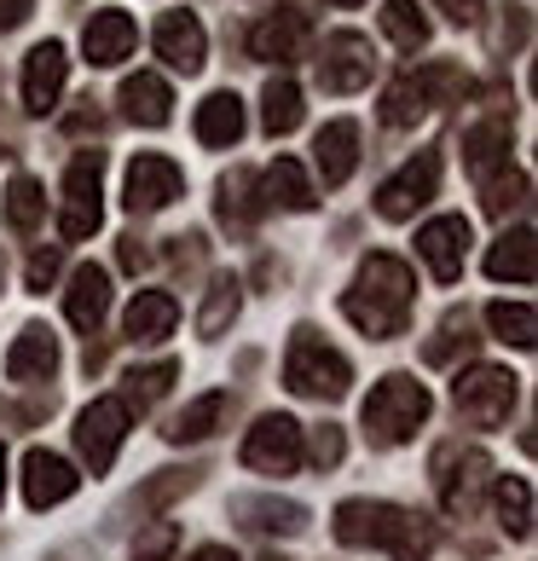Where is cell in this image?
<instances>
[{
    "instance_id": "28",
    "label": "cell",
    "mask_w": 538,
    "mask_h": 561,
    "mask_svg": "<svg viewBox=\"0 0 538 561\" xmlns=\"http://www.w3.org/2000/svg\"><path fill=\"white\" fill-rule=\"evenodd\" d=\"M261 192H266V203H278V209H296V215L313 209V185H307V174H301L296 157H278L273 169H266Z\"/></svg>"
},
{
    "instance_id": "49",
    "label": "cell",
    "mask_w": 538,
    "mask_h": 561,
    "mask_svg": "<svg viewBox=\"0 0 538 561\" xmlns=\"http://www.w3.org/2000/svg\"><path fill=\"white\" fill-rule=\"evenodd\" d=\"M0 284H7V261H0Z\"/></svg>"
},
{
    "instance_id": "33",
    "label": "cell",
    "mask_w": 538,
    "mask_h": 561,
    "mask_svg": "<svg viewBox=\"0 0 538 561\" xmlns=\"http://www.w3.org/2000/svg\"><path fill=\"white\" fill-rule=\"evenodd\" d=\"M382 30L394 35L405 53L428 47V18L417 12V0H388V7H382Z\"/></svg>"
},
{
    "instance_id": "8",
    "label": "cell",
    "mask_w": 538,
    "mask_h": 561,
    "mask_svg": "<svg viewBox=\"0 0 538 561\" xmlns=\"http://www.w3.org/2000/svg\"><path fill=\"white\" fill-rule=\"evenodd\" d=\"M487 474H492V457L481 446H440L434 451V492H440L446 515H474Z\"/></svg>"
},
{
    "instance_id": "32",
    "label": "cell",
    "mask_w": 538,
    "mask_h": 561,
    "mask_svg": "<svg viewBox=\"0 0 538 561\" xmlns=\"http://www.w3.org/2000/svg\"><path fill=\"white\" fill-rule=\"evenodd\" d=\"M226 417V393H203L197 405H185L180 417H174V428H169V440H209L215 434V423Z\"/></svg>"
},
{
    "instance_id": "10",
    "label": "cell",
    "mask_w": 538,
    "mask_h": 561,
    "mask_svg": "<svg viewBox=\"0 0 538 561\" xmlns=\"http://www.w3.org/2000/svg\"><path fill=\"white\" fill-rule=\"evenodd\" d=\"M122 434H128V405H122V400H93L76 417V446H81V457H88L93 474H105L116 463Z\"/></svg>"
},
{
    "instance_id": "44",
    "label": "cell",
    "mask_w": 538,
    "mask_h": 561,
    "mask_svg": "<svg viewBox=\"0 0 538 561\" xmlns=\"http://www.w3.org/2000/svg\"><path fill=\"white\" fill-rule=\"evenodd\" d=\"M313 457H319V463H342V434H336V428H319Z\"/></svg>"
},
{
    "instance_id": "9",
    "label": "cell",
    "mask_w": 538,
    "mask_h": 561,
    "mask_svg": "<svg viewBox=\"0 0 538 561\" xmlns=\"http://www.w3.org/2000/svg\"><path fill=\"white\" fill-rule=\"evenodd\" d=\"M243 469H255V474H296L301 469V423L296 417H261L250 434H243Z\"/></svg>"
},
{
    "instance_id": "41",
    "label": "cell",
    "mask_w": 538,
    "mask_h": 561,
    "mask_svg": "<svg viewBox=\"0 0 538 561\" xmlns=\"http://www.w3.org/2000/svg\"><path fill=\"white\" fill-rule=\"evenodd\" d=\"M220 215L226 220H250V180H243V174L220 180Z\"/></svg>"
},
{
    "instance_id": "24",
    "label": "cell",
    "mask_w": 538,
    "mask_h": 561,
    "mask_svg": "<svg viewBox=\"0 0 538 561\" xmlns=\"http://www.w3.org/2000/svg\"><path fill=\"white\" fill-rule=\"evenodd\" d=\"M313 151H319L324 185H342L347 174H354V162H359V128H354V122H324Z\"/></svg>"
},
{
    "instance_id": "7",
    "label": "cell",
    "mask_w": 538,
    "mask_h": 561,
    "mask_svg": "<svg viewBox=\"0 0 538 561\" xmlns=\"http://www.w3.org/2000/svg\"><path fill=\"white\" fill-rule=\"evenodd\" d=\"M515 393H522V377H510L499 365H469L451 382V400H458L463 423H474V428H499L515 411Z\"/></svg>"
},
{
    "instance_id": "22",
    "label": "cell",
    "mask_w": 538,
    "mask_h": 561,
    "mask_svg": "<svg viewBox=\"0 0 538 561\" xmlns=\"http://www.w3.org/2000/svg\"><path fill=\"white\" fill-rule=\"evenodd\" d=\"M122 111H128L139 128H162V122L174 116V93H169V81L151 76V70H139L122 81Z\"/></svg>"
},
{
    "instance_id": "38",
    "label": "cell",
    "mask_w": 538,
    "mask_h": 561,
    "mask_svg": "<svg viewBox=\"0 0 538 561\" xmlns=\"http://www.w3.org/2000/svg\"><path fill=\"white\" fill-rule=\"evenodd\" d=\"M250 515H261V533H301L307 527V510L301 504H243Z\"/></svg>"
},
{
    "instance_id": "50",
    "label": "cell",
    "mask_w": 538,
    "mask_h": 561,
    "mask_svg": "<svg viewBox=\"0 0 538 561\" xmlns=\"http://www.w3.org/2000/svg\"><path fill=\"white\" fill-rule=\"evenodd\" d=\"M336 7H359V0H336Z\"/></svg>"
},
{
    "instance_id": "29",
    "label": "cell",
    "mask_w": 538,
    "mask_h": 561,
    "mask_svg": "<svg viewBox=\"0 0 538 561\" xmlns=\"http://www.w3.org/2000/svg\"><path fill=\"white\" fill-rule=\"evenodd\" d=\"M301 116H307V105H301V88L296 81H266V93H261V128L266 134H296L301 128Z\"/></svg>"
},
{
    "instance_id": "3",
    "label": "cell",
    "mask_w": 538,
    "mask_h": 561,
    "mask_svg": "<svg viewBox=\"0 0 538 561\" xmlns=\"http://www.w3.org/2000/svg\"><path fill=\"white\" fill-rule=\"evenodd\" d=\"M428 388L417 377H405V370H394V377H382L377 388H370V400H365V434L377 446H405L411 434H417L428 423Z\"/></svg>"
},
{
    "instance_id": "30",
    "label": "cell",
    "mask_w": 538,
    "mask_h": 561,
    "mask_svg": "<svg viewBox=\"0 0 538 561\" xmlns=\"http://www.w3.org/2000/svg\"><path fill=\"white\" fill-rule=\"evenodd\" d=\"M492 492H499V522H504V533H510V538H533V486L522 481V474H504Z\"/></svg>"
},
{
    "instance_id": "43",
    "label": "cell",
    "mask_w": 538,
    "mask_h": 561,
    "mask_svg": "<svg viewBox=\"0 0 538 561\" xmlns=\"http://www.w3.org/2000/svg\"><path fill=\"white\" fill-rule=\"evenodd\" d=\"M434 7H440L446 18H451V24H481V0H434Z\"/></svg>"
},
{
    "instance_id": "39",
    "label": "cell",
    "mask_w": 538,
    "mask_h": 561,
    "mask_svg": "<svg viewBox=\"0 0 538 561\" xmlns=\"http://www.w3.org/2000/svg\"><path fill=\"white\" fill-rule=\"evenodd\" d=\"M527 203V174H504V180H487V215H510Z\"/></svg>"
},
{
    "instance_id": "36",
    "label": "cell",
    "mask_w": 538,
    "mask_h": 561,
    "mask_svg": "<svg viewBox=\"0 0 538 561\" xmlns=\"http://www.w3.org/2000/svg\"><path fill=\"white\" fill-rule=\"evenodd\" d=\"M180 377V365L174 359H162V365H145V370H134V377H128V400L145 411V405H157L162 400V393H169V382Z\"/></svg>"
},
{
    "instance_id": "37",
    "label": "cell",
    "mask_w": 538,
    "mask_h": 561,
    "mask_svg": "<svg viewBox=\"0 0 538 561\" xmlns=\"http://www.w3.org/2000/svg\"><path fill=\"white\" fill-rule=\"evenodd\" d=\"M180 545V527L174 522H151L139 538H134V561H169Z\"/></svg>"
},
{
    "instance_id": "26",
    "label": "cell",
    "mask_w": 538,
    "mask_h": 561,
    "mask_svg": "<svg viewBox=\"0 0 538 561\" xmlns=\"http://www.w3.org/2000/svg\"><path fill=\"white\" fill-rule=\"evenodd\" d=\"M538 273V261H533V232L527 226H515V232H504L499 243H492V255H487V278H515V284H533Z\"/></svg>"
},
{
    "instance_id": "17",
    "label": "cell",
    "mask_w": 538,
    "mask_h": 561,
    "mask_svg": "<svg viewBox=\"0 0 538 561\" xmlns=\"http://www.w3.org/2000/svg\"><path fill=\"white\" fill-rule=\"evenodd\" d=\"M157 53L169 58L174 70L197 76L203 58H209V35H203V24H197L192 12H169V18L157 24Z\"/></svg>"
},
{
    "instance_id": "47",
    "label": "cell",
    "mask_w": 538,
    "mask_h": 561,
    "mask_svg": "<svg viewBox=\"0 0 538 561\" xmlns=\"http://www.w3.org/2000/svg\"><path fill=\"white\" fill-rule=\"evenodd\" d=\"M185 561H238V556L226 550V545H203V550H192V556H185Z\"/></svg>"
},
{
    "instance_id": "34",
    "label": "cell",
    "mask_w": 538,
    "mask_h": 561,
    "mask_svg": "<svg viewBox=\"0 0 538 561\" xmlns=\"http://www.w3.org/2000/svg\"><path fill=\"white\" fill-rule=\"evenodd\" d=\"M41 215H47V197H41V185L18 174V180L7 185V220L18 226V232H35Z\"/></svg>"
},
{
    "instance_id": "14",
    "label": "cell",
    "mask_w": 538,
    "mask_h": 561,
    "mask_svg": "<svg viewBox=\"0 0 538 561\" xmlns=\"http://www.w3.org/2000/svg\"><path fill=\"white\" fill-rule=\"evenodd\" d=\"M417 255L423 266L440 284H451L463 273V255H469V220L463 215H440V220H428L423 232H417Z\"/></svg>"
},
{
    "instance_id": "5",
    "label": "cell",
    "mask_w": 538,
    "mask_h": 561,
    "mask_svg": "<svg viewBox=\"0 0 538 561\" xmlns=\"http://www.w3.org/2000/svg\"><path fill=\"white\" fill-rule=\"evenodd\" d=\"M458 93H469L463 70H451V65H423V70L400 76L394 88L382 93V122H388V128H417V122H423L434 105H451Z\"/></svg>"
},
{
    "instance_id": "11",
    "label": "cell",
    "mask_w": 538,
    "mask_h": 561,
    "mask_svg": "<svg viewBox=\"0 0 538 561\" xmlns=\"http://www.w3.org/2000/svg\"><path fill=\"white\" fill-rule=\"evenodd\" d=\"M434 192H440V157L423 151V157H411L405 169L377 192V215H382V220H411Z\"/></svg>"
},
{
    "instance_id": "42",
    "label": "cell",
    "mask_w": 538,
    "mask_h": 561,
    "mask_svg": "<svg viewBox=\"0 0 538 561\" xmlns=\"http://www.w3.org/2000/svg\"><path fill=\"white\" fill-rule=\"evenodd\" d=\"M53 278H58V249H35V261H30V289H41V296H47Z\"/></svg>"
},
{
    "instance_id": "45",
    "label": "cell",
    "mask_w": 538,
    "mask_h": 561,
    "mask_svg": "<svg viewBox=\"0 0 538 561\" xmlns=\"http://www.w3.org/2000/svg\"><path fill=\"white\" fill-rule=\"evenodd\" d=\"M30 7H35V0H0V30H18L30 18Z\"/></svg>"
},
{
    "instance_id": "1",
    "label": "cell",
    "mask_w": 538,
    "mask_h": 561,
    "mask_svg": "<svg viewBox=\"0 0 538 561\" xmlns=\"http://www.w3.org/2000/svg\"><path fill=\"white\" fill-rule=\"evenodd\" d=\"M411 296H417V278L400 255H370L359 266L354 289L342 296V313L354 319L370 342H388L405 330V313H411Z\"/></svg>"
},
{
    "instance_id": "18",
    "label": "cell",
    "mask_w": 538,
    "mask_h": 561,
    "mask_svg": "<svg viewBox=\"0 0 538 561\" xmlns=\"http://www.w3.org/2000/svg\"><path fill=\"white\" fill-rule=\"evenodd\" d=\"M134 41H139L134 18L111 7V12H93V24H88V35H81V47H88V65L111 70V65H122V58L134 53Z\"/></svg>"
},
{
    "instance_id": "16",
    "label": "cell",
    "mask_w": 538,
    "mask_h": 561,
    "mask_svg": "<svg viewBox=\"0 0 538 561\" xmlns=\"http://www.w3.org/2000/svg\"><path fill=\"white\" fill-rule=\"evenodd\" d=\"M76 486H81V474L65 463L58 451H30L24 457V504L30 510H53V504H65V497H76Z\"/></svg>"
},
{
    "instance_id": "23",
    "label": "cell",
    "mask_w": 538,
    "mask_h": 561,
    "mask_svg": "<svg viewBox=\"0 0 538 561\" xmlns=\"http://www.w3.org/2000/svg\"><path fill=\"white\" fill-rule=\"evenodd\" d=\"M174 324H180V301L169 296V289H139L128 319H122V330H128L134 342H162Z\"/></svg>"
},
{
    "instance_id": "4",
    "label": "cell",
    "mask_w": 538,
    "mask_h": 561,
    "mask_svg": "<svg viewBox=\"0 0 538 561\" xmlns=\"http://www.w3.org/2000/svg\"><path fill=\"white\" fill-rule=\"evenodd\" d=\"M284 382H289V393H301V400H342L347 382H354V365H347L336 347H324V336L296 330L289 353H284Z\"/></svg>"
},
{
    "instance_id": "12",
    "label": "cell",
    "mask_w": 538,
    "mask_h": 561,
    "mask_svg": "<svg viewBox=\"0 0 538 561\" xmlns=\"http://www.w3.org/2000/svg\"><path fill=\"white\" fill-rule=\"evenodd\" d=\"M185 192V174L174 169L169 157H134L128 162V192H122V203H128L134 215H157V209H169V203Z\"/></svg>"
},
{
    "instance_id": "46",
    "label": "cell",
    "mask_w": 538,
    "mask_h": 561,
    "mask_svg": "<svg viewBox=\"0 0 538 561\" xmlns=\"http://www.w3.org/2000/svg\"><path fill=\"white\" fill-rule=\"evenodd\" d=\"M145 261H151V249H145L139 238H122V266H128V273H139Z\"/></svg>"
},
{
    "instance_id": "25",
    "label": "cell",
    "mask_w": 538,
    "mask_h": 561,
    "mask_svg": "<svg viewBox=\"0 0 538 561\" xmlns=\"http://www.w3.org/2000/svg\"><path fill=\"white\" fill-rule=\"evenodd\" d=\"M197 139L203 145H238L243 139V99L238 93H209L197 105Z\"/></svg>"
},
{
    "instance_id": "35",
    "label": "cell",
    "mask_w": 538,
    "mask_h": 561,
    "mask_svg": "<svg viewBox=\"0 0 538 561\" xmlns=\"http://www.w3.org/2000/svg\"><path fill=\"white\" fill-rule=\"evenodd\" d=\"M232 319H238V278H215L209 301H203V313H197V330H203V336H220Z\"/></svg>"
},
{
    "instance_id": "51",
    "label": "cell",
    "mask_w": 538,
    "mask_h": 561,
    "mask_svg": "<svg viewBox=\"0 0 538 561\" xmlns=\"http://www.w3.org/2000/svg\"><path fill=\"white\" fill-rule=\"evenodd\" d=\"M266 561H273V556H266Z\"/></svg>"
},
{
    "instance_id": "20",
    "label": "cell",
    "mask_w": 538,
    "mask_h": 561,
    "mask_svg": "<svg viewBox=\"0 0 538 561\" xmlns=\"http://www.w3.org/2000/svg\"><path fill=\"white\" fill-rule=\"evenodd\" d=\"M301 41H307V18L296 7H278V12H266L261 24L250 30V53L266 58V65H278V58L301 53Z\"/></svg>"
},
{
    "instance_id": "31",
    "label": "cell",
    "mask_w": 538,
    "mask_h": 561,
    "mask_svg": "<svg viewBox=\"0 0 538 561\" xmlns=\"http://www.w3.org/2000/svg\"><path fill=\"white\" fill-rule=\"evenodd\" d=\"M487 324H492V336L499 342H510V347H533L538 336H533V307L527 301H492L487 307Z\"/></svg>"
},
{
    "instance_id": "15",
    "label": "cell",
    "mask_w": 538,
    "mask_h": 561,
    "mask_svg": "<svg viewBox=\"0 0 538 561\" xmlns=\"http://www.w3.org/2000/svg\"><path fill=\"white\" fill-rule=\"evenodd\" d=\"M65 76H70V58L58 41H41V47L24 58V111L30 116H47L65 93Z\"/></svg>"
},
{
    "instance_id": "13",
    "label": "cell",
    "mask_w": 538,
    "mask_h": 561,
    "mask_svg": "<svg viewBox=\"0 0 538 561\" xmlns=\"http://www.w3.org/2000/svg\"><path fill=\"white\" fill-rule=\"evenodd\" d=\"M370 70H377V53H370V41L354 35V30H342V35H330L324 41V58H319V81L330 93H359Z\"/></svg>"
},
{
    "instance_id": "27",
    "label": "cell",
    "mask_w": 538,
    "mask_h": 561,
    "mask_svg": "<svg viewBox=\"0 0 538 561\" xmlns=\"http://www.w3.org/2000/svg\"><path fill=\"white\" fill-rule=\"evenodd\" d=\"M463 162L474 180H492L499 162H510V122H481V128L463 134Z\"/></svg>"
},
{
    "instance_id": "21",
    "label": "cell",
    "mask_w": 538,
    "mask_h": 561,
    "mask_svg": "<svg viewBox=\"0 0 538 561\" xmlns=\"http://www.w3.org/2000/svg\"><path fill=\"white\" fill-rule=\"evenodd\" d=\"M65 313L76 330H99V319L111 313V273L105 266H76V278L65 289Z\"/></svg>"
},
{
    "instance_id": "2",
    "label": "cell",
    "mask_w": 538,
    "mask_h": 561,
    "mask_svg": "<svg viewBox=\"0 0 538 561\" xmlns=\"http://www.w3.org/2000/svg\"><path fill=\"white\" fill-rule=\"evenodd\" d=\"M336 538L354 550H394L400 561H423L434 550V527L382 497H347L336 504Z\"/></svg>"
},
{
    "instance_id": "6",
    "label": "cell",
    "mask_w": 538,
    "mask_h": 561,
    "mask_svg": "<svg viewBox=\"0 0 538 561\" xmlns=\"http://www.w3.org/2000/svg\"><path fill=\"white\" fill-rule=\"evenodd\" d=\"M105 151H76V162L65 169V215H58V232L70 243L93 238L99 220H105Z\"/></svg>"
},
{
    "instance_id": "19",
    "label": "cell",
    "mask_w": 538,
    "mask_h": 561,
    "mask_svg": "<svg viewBox=\"0 0 538 561\" xmlns=\"http://www.w3.org/2000/svg\"><path fill=\"white\" fill-rule=\"evenodd\" d=\"M53 370H58V342H53V330L24 324V330H18V342L7 347V377H12V382H47Z\"/></svg>"
},
{
    "instance_id": "40",
    "label": "cell",
    "mask_w": 538,
    "mask_h": 561,
    "mask_svg": "<svg viewBox=\"0 0 538 561\" xmlns=\"http://www.w3.org/2000/svg\"><path fill=\"white\" fill-rule=\"evenodd\" d=\"M458 342H469V319H463V313H451V319L440 324V336L428 342V365H446V359H451V347H458Z\"/></svg>"
},
{
    "instance_id": "48",
    "label": "cell",
    "mask_w": 538,
    "mask_h": 561,
    "mask_svg": "<svg viewBox=\"0 0 538 561\" xmlns=\"http://www.w3.org/2000/svg\"><path fill=\"white\" fill-rule=\"evenodd\" d=\"M0 474H7V451H0Z\"/></svg>"
}]
</instances>
